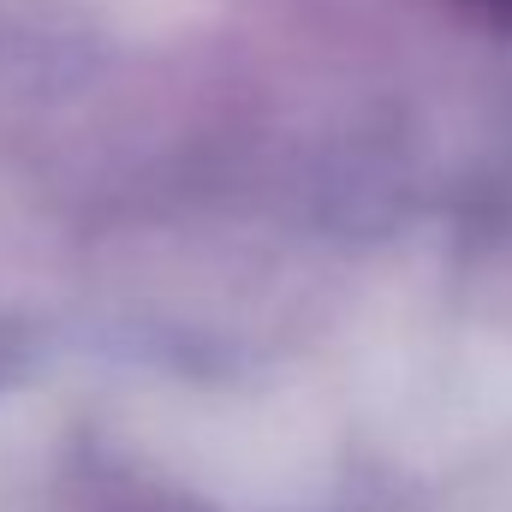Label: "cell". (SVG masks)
Listing matches in <instances>:
<instances>
[{"mask_svg": "<svg viewBox=\"0 0 512 512\" xmlns=\"http://www.w3.org/2000/svg\"><path fill=\"white\" fill-rule=\"evenodd\" d=\"M465 12H477V18H489V24H501L512 30V0H459Z\"/></svg>", "mask_w": 512, "mask_h": 512, "instance_id": "cell-1", "label": "cell"}]
</instances>
